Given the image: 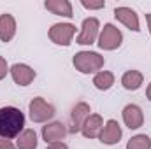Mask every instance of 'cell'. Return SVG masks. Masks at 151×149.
<instances>
[{
    "instance_id": "obj_1",
    "label": "cell",
    "mask_w": 151,
    "mask_h": 149,
    "mask_svg": "<svg viewBox=\"0 0 151 149\" xmlns=\"http://www.w3.org/2000/svg\"><path fill=\"white\" fill-rule=\"evenodd\" d=\"M25 126V114L18 107H0V137L14 139L19 137Z\"/></svg>"
},
{
    "instance_id": "obj_2",
    "label": "cell",
    "mask_w": 151,
    "mask_h": 149,
    "mask_svg": "<svg viewBox=\"0 0 151 149\" xmlns=\"http://www.w3.org/2000/svg\"><path fill=\"white\" fill-rule=\"evenodd\" d=\"M72 63L76 70H79L81 74H93L100 72V69L104 67V56H100L95 51H81L74 54Z\"/></svg>"
},
{
    "instance_id": "obj_3",
    "label": "cell",
    "mask_w": 151,
    "mask_h": 149,
    "mask_svg": "<svg viewBox=\"0 0 151 149\" xmlns=\"http://www.w3.org/2000/svg\"><path fill=\"white\" fill-rule=\"evenodd\" d=\"M121 42H123V34L119 32V28L111 23L104 25V28L99 35V42H97L99 47L106 49V51H114L121 46Z\"/></svg>"
},
{
    "instance_id": "obj_4",
    "label": "cell",
    "mask_w": 151,
    "mask_h": 149,
    "mask_svg": "<svg viewBox=\"0 0 151 149\" xmlns=\"http://www.w3.org/2000/svg\"><path fill=\"white\" fill-rule=\"evenodd\" d=\"M28 112H30V119L34 123H46L55 116V107L51 104H47L42 97H35L28 105Z\"/></svg>"
},
{
    "instance_id": "obj_5",
    "label": "cell",
    "mask_w": 151,
    "mask_h": 149,
    "mask_svg": "<svg viewBox=\"0 0 151 149\" xmlns=\"http://www.w3.org/2000/svg\"><path fill=\"white\" fill-rule=\"evenodd\" d=\"M76 34V27L72 23H56L49 28V39L51 42L58 46H69Z\"/></svg>"
},
{
    "instance_id": "obj_6",
    "label": "cell",
    "mask_w": 151,
    "mask_h": 149,
    "mask_svg": "<svg viewBox=\"0 0 151 149\" xmlns=\"http://www.w3.org/2000/svg\"><path fill=\"white\" fill-rule=\"evenodd\" d=\"M99 30H100V23L97 18H86L83 21L81 27V34L77 35V44L81 46H91L95 44V40L99 39Z\"/></svg>"
},
{
    "instance_id": "obj_7",
    "label": "cell",
    "mask_w": 151,
    "mask_h": 149,
    "mask_svg": "<svg viewBox=\"0 0 151 149\" xmlns=\"http://www.w3.org/2000/svg\"><path fill=\"white\" fill-rule=\"evenodd\" d=\"M90 105L86 104V102H79V104H76L72 112H70V128H69V132L70 133H77V132H81V128H83V125H84V121L88 119V116H90Z\"/></svg>"
},
{
    "instance_id": "obj_8",
    "label": "cell",
    "mask_w": 151,
    "mask_h": 149,
    "mask_svg": "<svg viewBox=\"0 0 151 149\" xmlns=\"http://www.w3.org/2000/svg\"><path fill=\"white\" fill-rule=\"evenodd\" d=\"M67 128L65 125H62L60 121H53L47 123L46 126H42V139L46 140V144H53V142H62L67 135Z\"/></svg>"
},
{
    "instance_id": "obj_9",
    "label": "cell",
    "mask_w": 151,
    "mask_h": 149,
    "mask_svg": "<svg viewBox=\"0 0 151 149\" xmlns=\"http://www.w3.org/2000/svg\"><path fill=\"white\" fill-rule=\"evenodd\" d=\"M114 18L119 23H123L127 28H130L132 32H139L141 30V27H139V16L130 7H116L114 9Z\"/></svg>"
},
{
    "instance_id": "obj_10",
    "label": "cell",
    "mask_w": 151,
    "mask_h": 149,
    "mask_svg": "<svg viewBox=\"0 0 151 149\" xmlns=\"http://www.w3.org/2000/svg\"><path fill=\"white\" fill-rule=\"evenodd\" d=\"M9 72L12 75L14 82L19 84V86H28V84L35 79V70H34L32 67L25 65V63H14V65L9 69Z\"/></svg>"
},
{
    "instance_id": "obj_11",
    "label": "cell",
    "mask_w": 151,
    "mask_h": 149,
    "mask_svg": "<svg viewBox=\"0 0 151 149\" xmlns=\"http://www.w3.org/2000/svg\"><path fill=\"white\" fill-rule=\"evenodd\" d=\"M123 121L125 125L130 128V130H137L142 126L144 123V114H142V109L135 104H128L125 109H123Z\"/></svg>"
},
{
    "instance_id": "obj_12",
    "label": "cell",
    "mask_w": 151,
    "mask_h": 149,
    "mask_svg": "<svg viewBox=\"0 0 151 149\" xmlns=\"http://www.w3.org/2000/svg\"><path fill=\"white\" fill-rule=\"evenodd\" d=\"M121 135H123V133H121V126L118 125V121L109 119V121L104 125V128H102V132H100L99 139H100V142H102V144L113 146V144H118V142H119Z\"/></svg>"
},
{
    "instance_id": "obj_13",
    "label": "cell",
    "mask_w": 151,
    "mask_h": 149,
    "mask_svg": "<svg viewBox=\"0 0 151 149\" xmlns=\"http://www.w3.org/2000/svg\"><path fill=\"white\" fill-rule=\"evenodd\" d=\"M102 128H104V119H102V116H100V114H90L88 119L84 121L83 128H81V133H83L86 139H95V137L100 135Z\"/></svg>"
},
{
    "instance_id": "obj_14",
    "label": "cell",
    "mask_w": 151,
    "mask_h": 149,
    "mask_svg": "<svg viewBox=\"0 0 151 149\" xmlns=\"http://www.w3.org/2000/svg\"><path fill=\"white\" fill-rule=\"evenodd\" d=\"M16 35V19L12 14H0V40L9 42Z\"/></svg>"
},
{
    "instance_id": "obj_15",
    "label": "cell",
    "mask_w": 151,
    "mask_h": 149,
    "mask_svg": "<svg viewBox=\"0 0 151 149\" xmlns=\"http://www.w3.org/2000/svg\"><path fill=\"white\" fill-rule=\"evenodd\" d=\"M44 7L56 14V16H65V18H72V4L69 0H46L44 2Z\"/></svg>"
},
{
    "instance_id": "obj_16",
    "label": "cell",
    "mask_w": 151,
    "mask_h": 149,
    "mask_svg": "<svg viewBox=\"0 0 151 149\" xmlns=\"http://www.w3.org/2000/svg\"><path fill=\"white\" fill-rule=\"evenodd\" d=\"M142 81H144V75L141 74L139 70H127L123 77H121V84L125 90L128 91H135L142 86Z\"/></svg>"
},
{
    "instance_id": "obj_17",
    "label": "cell",
    "mask_w": 151,
    "mask_h": 149,
    "mask_svg": "<svg viewBox=\"0 0 151 149\" xmlns=\"http://www.w3.org/2000/svg\"><path fill=\"white\" fill-rule=\"evenodd\" d=\"M16 148L18 149H35L37 148V133L28 128V130H23L18 137V142H16Z\"/></svg>"
},
{
    "instance_id": "obj_18",
    "label": "cell",
    "mask_w": 151,
    "mask_h": 149,
    "mask_svg": "<svg viewBox=\"0 0 151 149\" xmlns=\"http://www.w3.org/2000/svg\"><path fill=\"white\" fill-rule=\"evenodd\" d=\"M93 84H95L97 90L107 91V90L114 84V74L109 72V70H100V72H97L95 77H93Z\"/></svg>"
},
{
    "instance_id": "obj_19",
    "label": "cell",
    "mask_w": 151,
    "mask_h": 149,
    "mask_svg": "<svg viewBox=\"0 0 151 149\" xmlns=\"http://www.w3.org/2000/svg\"><path fill=\"white\" fill-rule=\"evenodd\" d=\"M127 149H151V139L148 135L141 133V135H135L128 140Z\"/></svg>"
},
{
    "instance_id": "obj_20",
    "label": "cell",
    "mask_w": 151,
    "mask_h": 149,
    "mask_svg": "<svg viewBox=\"0 0 151 149\" xmlns=\"http://www.w3.org/2000/svg\"><path fill=\"white\" fill-rule=\"evenodd\" d=\"M81 5L84 9H90V11H95V9H104L106 7V2L100 0V2H88V0H81Z\"/></svg>"
},
{
    "instance_id": "obj_21",
    "label": "cell",
    "mask_w": 151,
    "mask_h": 149,
    "mask_svg": "<svg viewBox=\"0 0 151 149\" xmlns=\"http://www.w3.org/2000/svg\"><path fill=\"white\" fill-rule=\"evenodd\" d=\"M7 72H9V67H7V62L0 56V81L7 75Z\"/></svg>"
},
{
    "instance_id": "obj_22",
    "label": "cell",
    "mask_w": 151,
    "mask_h": 149,
    "mask_svg": "<svg viewBox=\"0 0 151 149\" xmlns=\"http://www.w3.org/2000/svg\"><path fill=\"white\" fill-rule=\"evenodd\" d=\"M0 149H16V146L9 140V139H4L0 137Z\"/></svg>"
},
{
    "instance_id": "obj_23",
    "label": "cell",
    "mask_w": 151,
    "mask_h": 149,
    "mask_svg": "<svg viewBox=\"0 0 151 149\" xmlns=\"http://www.w3.org/2000/svg\"><path fill=\"white\" fill-rule=\"evenodd\" d=\"M46 149H69V148H67V144H63V142H53V144H49Z\"/></svg>"
},
{
    "instance_id": "obj_24",
    "label": "cell",
    "mask_w": 151,
    "mask_h": 149,
    "mask_svg": "<svg viewBox=\"0 0 151 149\" xmlns=\"http://www.w3.org/2000/svg\"><path fill=\"white\" fill-rule=\"evenodd\" d=\"M146 97H148V100L151 102V82L148 84V88H146Z\"/></svg>"
},
{
    "instance_id": "obj_25",
    "label": "cell",
    "mask_w": 151,
    "mask_h": 149,
    "mask_svg": "<svg viewBox=\"0 0 151 149\" xmlns=\"http://www.w3.org/2000/svg\"><path fill=\"white\" fill-rule=\"evenodd\" d=\"M146 21H148V28H150V34H151V14H146Z\"/></svg>"
}]
</instances>
